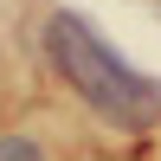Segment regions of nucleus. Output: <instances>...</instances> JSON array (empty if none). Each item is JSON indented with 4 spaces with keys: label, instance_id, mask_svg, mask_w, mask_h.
<instances>
[{
    "label": "nucleus",
    "instance_id": "1",
    "mask_svg": "<svg viewBox=\"0 0 161 161\" xmlns=\"http://www.w3.org/2000/svg\"><path fill=\"white\" fill-rule=\"evenodd\" d=\"M45 58H52V71L64 77V90H71L84 110H97L110 129L142 136V129L161 123V90L136 71V64L116 58V52L90 32V19L52 13V19H45Z\"/></svg>",
    "mask_w": 161,
    "mask_h": 161
},
{
    "label": "nucleus",
    "instance_id": "2",
    "mask_svg": "<svg viewBox=\"0 0 161 161\" xmlns=\"http://www.w3.org/2000/svg\"><path fill=\"white\" fill-rule=\"evenodd\" d=\"M0 161H45V148H39L26 129H7V136H0Z\"/></svg>",
    "mask_w": 161,
    "mask_h": 161
}]
</instances>
